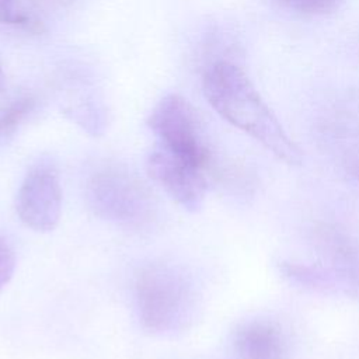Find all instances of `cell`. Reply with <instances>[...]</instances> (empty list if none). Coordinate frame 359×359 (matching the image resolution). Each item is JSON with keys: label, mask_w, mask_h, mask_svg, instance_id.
Wrapping results in <instances>:
<instances>
[{"label": "cell", "mask_w": 359, "mask_h": 359, "mask_svg": "<svg viewBox=\"0 0 359 359\" xmlns=\"http://www.w3.org/2000/svg\"><path fill=\"white\" fill-rule=\"evenodd\" d=\"M203 94L224 121L254 137L279 160L289 165L302 164L300 149L237 65L227 60L210 65L203 76Z\"/></svg>", "instance_id": "6da1fadb"}, {"label": "cell", "mask_w": 359, "mask_h": 359, "mask_svg": "<svg viewBox=\"0 0 359 359\" xmlns=\"http://www.w3.org/2000/svg\"><path fill=\"white\" fill-rule=\"evenodd\" d=\"M3 86H4V74H3V70L0 66V91L3 90Z\"/></svg>", "instance_id": "7c38bea8"}, {"label": "cell", "mask_w": 359, "mask_h": 359, "mask_svg": "<svg viewBox=\"0 0 359 359\" xmlns=\"http://www.w3.org/2000/svg\"><path fill=\"white\" fill-rule=\"evenodd\" d=\"M93 213L125 227H142L153 216L151 195L140 180L119 168H104L91 175L86 188Z\"/></svg>", "instance_id": "3957f363"}, {"label": "cell", "mask_w": 359, "mask_h": 359, "mask_svg": "<svg viewBox=\"0 0 359 359\" xmlns=\"http://www.w3.org/2000/svg\"><path fill=\"white\" fill-rule=\"evenodd\" d=\"M234 348L240 359H282L285 344L272 321L252 320L236 331Z\"/></svg>", "instance_id": "52a82bcc"}, {"label": "cell", "mask_w": 359, "mask_h": 359, "mask_svg": "<svg viewBox=\"0 0 359 359\" xmlns=\"http://www.w3.org/2000/svg\"><path fill=\"white\" fill-rule=\"evenodd\" d=\"M147 126L156 135L160 146L205 170L209 151L202 139L196 115L184 97L174 93L164 95L151 109Z\"/></svg>", "instance_id": "277c9868"}, {"label": "cell", "mask_w": 359, "mask_h": 359, "mask_svg": "<svg viewBox=\"0 0 359 359\" xmlns=\"http://www.w3.org/2000/svg\"><path fill=\"white\" fill-rule=\"evenodd\" d=\"M135 300L139 321L147 332L174 337L194 321L198 294L184 268L160 261L143 266L137 273Z\"/></svg>", "instance_id": "7a4b0ae2"}, {"label": "cell", "mask_w": 359, "mask_h": 359, "mask_svg": "<svg viewBox=\"0 0 359 359\" xmlns=\"http://www.w3.org/2000/svg\"><path fill=\"white\" fill-rule=\"evenodd\" d=\"M20 220L34 231H52L62 213V188L56 168L49 161L32 165L25 174L15 198Z\"/></svg>", "instance_id": "5b68a950"}, {"label": "cell", "mask_w": 359, "mask_h": 359, "mask_svg": "<svg viewBox=\"0 0 359 359\" xmlns=\"http://www.w3.org/2000/svg\"><path fill=\"white\" fill-rule=\"evenodd\" d=\"M279 6L302 14H325L338 7L339 0H273Z\"/></svg>", "instance_id": "30bf717a"}, {"label": "cell", "mask_w": 359, "mask_h": 359, "mask_svg": "<svg viewBox=\"0 0 359 359\" xmlns=\"http://www.w3.org/2000/svg\"><path fill=\"white\" fill-rule=\"evenodd\" d=\"M146 170L185 210L198 212L202 208L208 188L203 168L157 144L147 156Z\"/></svg>", "instance_id": "8992f818"}, {"label": "cell", "mask_w": 359, "mask_h": 359, "mask_svg": "<svg viewBox=\"0 0 359 359\" xmlns=\"http://www.w3.org/2000/svg\"><path fill=\"white\" fill-rule=\"evenodd\" d=\"M0 24L21 25L29 29H41V22L34 20L20 0H0Z\"/></svg>", "instance_id": "9c48e42d"}, {"label": "cell", "mask_w": 359, "mask_h": 359, "mask_svg": "<svg viewBox=\"0 0 359 359\" xmlns=\"http://www.w3.org/2000/svg\"><path fill=\"white\" fill-rule=\"evenodd\" d=\"M32 109V100L20 98L0 111V137L11 135Z\"/></svg>", "instance_id": "ba28073f"}, {"label": "cell", "mask_w": 359, "mask_h": 359, "mask_svg": "<svg viewBox=\"0 0 359 359\" xmlns=\"http://www.w3.org/2000/svg\"><path fill=\"white\" fill-rule=\"evenodd\" d=\"M15 269V255L8 241L0 237V293L13 278Z\"/></svg>", "instance_id": "8fae6325"}]
</instances>
